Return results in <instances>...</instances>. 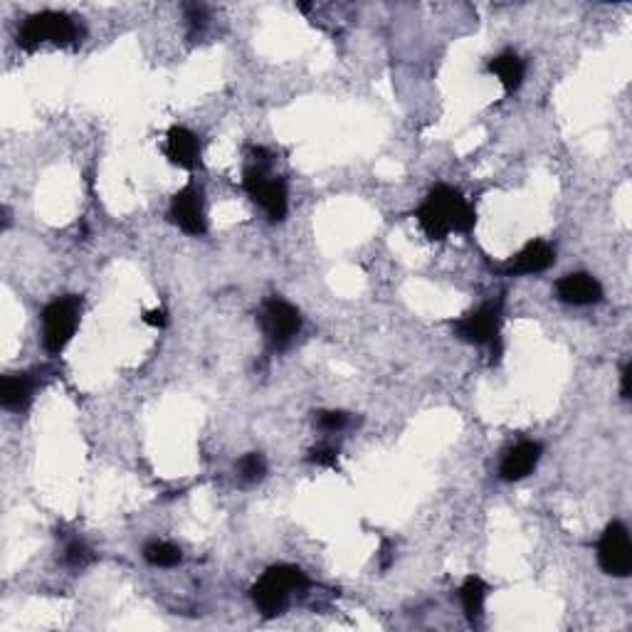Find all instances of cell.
<instances>
[{
	"instance_id": "6da1fadb",
	"label": "cell",
	"mask_w": 632,
	"mask_h": 632,
	"mask_svg": "<svg viewBox=\"0 0 632 632\" xmlns=\"http://www.w3.org/2000/svg\"><path fill=\"white\" fill-rule=\"evenodd\" d=\"M418 225L430 240L442 242L450 233H472L477 225V210L467 203V198L452 186H435L415 210Z\"/></svg>"
},
{
	"instance_id": "7a4b0ae2",
	"label": "cell",
	"mask_w": 632,
	"mask_h": 632,
	"mask_svg": "<svg viewBox=\"0 0 632 632\" xmlns=\"http://www.w3.org/2000/svg\"><path fill=\"white\" fill-rule=\"evenodd\" d=\"M307 588L309 578L302 568L279 563V566L267 568L265 576L250 588V598L265 618H277L287 610L292 593L307 591Z\"/></svg>"
},
{
	"instance_id": "3957f363",
	"label": "cell",
	"mask_w": 632,
	"mask_h": 632,
	"mask_svg": "<svg viewBox=\"0 0 632 632\" xmlns=\"http://www.w3.org/2000/svg\"><path fill=\"white\" fill-rule=\"evenodd\" d=\"M82 38L84 30L77 23V18L60 13V10H42V13L28 15L18 28V47H23L25 52L38 50L45 42L60 47L79 45Z\"/></svg>"
},
{
	"instance_id": "277c9868",
	"label": "cell",
	"mask_w": 632,
	"mask_h": 632,
	"mask_svg": "<svg viewBox=\"0 0 632 632\" xmlns=\"http://www.w3.org/2000/svg\"><path fill=\"white\" fill-rule=\"evenodd\" d=\"M82 319V299L75 294L57 297L42 309V344L50 356H60L75 336Z\"/></svg>"
},
{
	"instance_id": "5b68a950",
	"label": "cell",
	"mask_w": 632,
	"mask_h": 632,
	"mask_svg": "<svg viewBox=\"0 0 632 632\" xmlns=\"http://www.w3.org/2000/svg\"><path fill=\"white\" fill-rule=\"evenodd\" d=\"M242 188L245 193L260 205L267 213V218L272 223H282L289 213V193H287V183L282 178L267 176L265 166L262 163H255L245 171L242 176Z\"/></svg>"
},
{
	"instance_id": "8992f818",
	"label": "cell",
	"mask_w": 632,
	"mask_h": 632,
	"mask_svg": "<svg viewBox=\"0 0 632 632\" xmlns=\"http://www.w3.org/2000/svg\"><path fill=\"white\" fill-rule=\"evenodd\" d=\"M260 324L267 341H270L277 351H284L292 346V341L297 339L299 331H302V314H299V309L294 307V304H289L287 299L272 297L262 304Z\"/></svg>"
},
{
	"instance_id": "52a82bcc",
	"label": "cell",
	"mask_w": 632,
	"mask_h": 632,
	"mask_svg": "<svg viewBox=\"0 0 632 632\" xmlns=\"http://www.w3.org/2000/svg\"><path fill=\"white\" fill-rule=\"evenodd\" d=\"M499 324H502V302H487L474 312L465 314L452 324V331L460 341L474 346H499Z\"/></svg>"
},
{
	"instance_id": "ba28073f",
	"label": "cell",
	"mask_w": 632,
	"mask_h": 632,
	"mask_svg": "<svg viewBox=\"0 0 632 632\" xmlns=\"http://www.w3.org/2000/svg\"><path fill=\"white\" fill-rule=\"evenodd\" d=\"M598 563L608 576L628 578L632 571L630 531L623 521H610L598 541Z\"/></svg>"
},
{
	"instance_id": "9c48e42d",
	"label": "cell",
	"mask_w": 632,
	"mask_h": 632,
	"mask_svg": "<svg viewBox=\"0 0 632 632\" xmlns=\"http://www.w3.org/2000/svg\"><path fill=\"white\" fill-rule=\"evenodd\" d=\"M168 218L176 225L178 230H183L186 235L200 237L208 230L205 223V210H203V193L198 186L188 183L186 188L176 193L171 200V208H168Z\"/></svg>"
},
{
	"instance_id": "30bf717a",
	"label": "cell",
	"mask_w": 632,
	"mask_h": 632,
	"mask_svg": "<svg viewBox=\"0 0 632 632\" xmlns=\"http://www.w3.org/2000/svg\"><path fill=\"white\" fill-rule=\"evenodd\" d=\"M556 294L561 302L573 304V307H591V304L603 302V287L588 272H573L558 279Z\"/></svg>"
},
{
	"instance_id": "8fae6325",
	"label": "cell",
	"mask_w": 632,
	"mask_h": 632,
	"mask_svg": "<svg viewBox=\"0 0 632 632\" xmlns=\"http://www.w3.org/2000/svg\"><path fill=\"white\" fill-rule=\"evenodd\" d=\"M556 262V250L551 242L546 240H531L529 245L509 260L507 275L521 277V275H541Z\"/></svg>"
},
{
	"instance_id": "7c38bea8",
	"label": "cell",
	"mask_w": 632,
	"mask_h": 632,
	"mask_svg": "<svg viewBox=\"0 0 632 632\" xmlns=\"http://www.w3.org/2000/svg\"><path fill=\"white\" fill-rule=\"evenodd\" d=\"M541 452H544V447H541L539 442H519V445H514L512 450L504 455L502 465H499V477H502L504 482H519V479L529 477V474L536 470V465H539Z\"/></svg>"
},
{
	"instance_id": "4fadbf2b",
	"label": "cell",
	"mask_w": 632,
	"mask_h": 632,
	"mask_svg": "<svg viewBox=\"0 0 632 632\" xmlns=\"http://www.w3.org/2000/svg\"><path fill=\"white\" fill-rule=\"evenodd\" d=\"M166 156L173 166L193 171L200 163L198 136L186 126H171L166 134Z\"/></svg>"
},
{
	"instance_id": "5bb4252c",
	"label": "cell",
	"mask_w": 632,
	"mask_h": 632,
	"mask_svg": "<svg viewBox=\"0 0 632 632\" xmlns=\"http://www.w3.org/2000/svg\"><path fill=\"white\" fill-rule=\"evenodd\" d=\"M35 388H38V381L30 373H8L0 381V405L13 413H23L33 403Z\"/></svg>"
},
{
	"instance_id": "9a60e30c",
	"label": "cell",
	"mask_w": 632,
	"mask_h": 632,
	"mask_svg": "<svg viewBox=\"0 0 632 632\" xmlns=\"http://www.w3.org/2000/svg\"><path fill=\"white\" fill-rule=\"evenodd\" d=\"M487 70L492 72L494 77L502 82V87L507 89L509 94H514L516 89L524 84V77H526V62L521 60L516 52H502V55L492 57V60L487 62Z\"/></svg>"
},
{
	"instance_id": "2e32d148",
	"label": "cell",
	"mask_w": 632,
	"mask_h": 632,
	"mask_svg": "<svg viewBox=\"0 0 632 632\" xmlns=\"http://www.w3.org/2000/svg\"><path fill=\"white\" fill-rule=\"evenodd\" d=\"M487 583L482 581L479 576H470L460 588V600H462V608H465L467 620L474 625L479 618L484 615V600H487Z\"/></svg>"
},
{
	"instance_id": "e0dca14e",
	"label": "cell",
	"mask_w": 632,
	"mask_h": 632,
	"mask_svg": "<svg viewBox=\"0 0 632 632\" xmlns=\"http://www.w3.org/2000/svg\"><path fill=\"white\" fill-rule=\"evenodd\" d=\"M146 563H151L154 568H173L181 563L183 553L178 546L168 544V541H151L144 549Z\"/></svg>"
},
{
	"instance_id": "ac0fdd59",
	"label": "cell",
	"mask_w": 632,
	"mask_h": 632,
	"mask_svg": "<svg viewBox=\"0 0 632 632\" xmlns=\"http://www.w3.org/2000/svg\"><path fill=\"white\" fill-rule=\"evenodd\" d=\"M265 474H267V460H265V455H260V452H247V455H242L240 460H237V477H240L245 484L262 482Z\"/></svg>"
},
{
	"instance_id": "d6986e66",
	"label": "cell",
	"mask_w": 632,
	"mask_h": 632,
	"mask_svg": "<svg viewBox=\"0 0 632 632\" xmlns=\"http://www.w3.org/2000/svg\"><path fill=\"white\" fill-rule=\"evenodd\" d=\"M349 420L351 418L344 410H319V413H314L316 428L324 430V433H341L349 425Z\"/></svg>"
},
{
	"instance_id": "ffe728a7",
	"label": "cell",
	"mask_w": 632,
	"mask_h": 632,
	"mask_svg": "<svg viewBox=\"0 0 632 632\" xmlns=\"http://www.w3.org/2000/svg\"><path fill=\"white\" fill-rule=\"evenodd\" d=\"M65 561H67V566H72V568H84L89 561H92V551L87 549L84 541L75 539L65 546Z\"/></svg>"
},
{
	"instance_id": "44dd1931",
	"label": "cell",
	"mask_w": 632,
	"mask_h": 632,
	"mask_svg": "<svg viewBox=\"0 0 632 632\" xmlns=\"http://www.w3.org/2000/svg\"><path fill=\"white\" fill-rule=\"evenodd\" d=\"M309 462L316 467H339V450L331 445L314 447V450L309 452Z\"/></svg>"
},
{
	"instance_id": "7402d4cb",
	"label": "cell",
	"mask_w": 632,
	"mask_h": 632,
	"mask_svg": "<svg viewBox=\"0 0 632 632\" xmlns=\"http://www.w3.org/2000/svg\"><path fill=\"white\" fill-rule=\"evenodd\" d=\"M186 18H188V25H191V30H200L205 25V8L198 3L186 5Z\"/></svg>"
},
{
	"instance_id": "603a6c76",
	"label": "cell",
	"mask_w": 632,
	"mask_h": 632,
	"mask_svg": "<svg viewBox=\"0 0 632 632\" xmlns=\"http://www.w3.org/2000/svg\"><path fill=\"white\" fill-rule=\"evenodd\" d=\"M144 324L156 326V329H163V326L168 324V316H166V312H163L161 307L151 309V312H144Z\"/></svg>"
},
{
	"instance_id": "cb8c5ba5",
	"label": "cell",
	"mask_w": 632,
	"mask_h": 632,
	"mask_svg": "<svg viewBox=\"0 0 632 632\" xmlns=\"http://www.w3.org/2000/svg\"><path fill=\"white\" fill-rule=\"evenodd\" d=\"M630 376H632V363H625L623 371H620V395L625 400L630 398Z\"/></svg>"
}]
</instances>
